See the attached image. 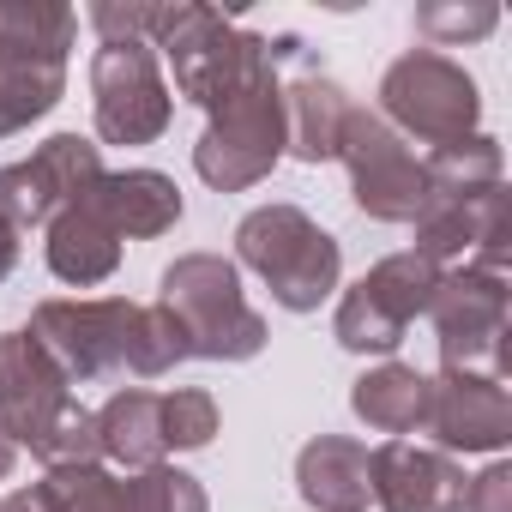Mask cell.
Listing matches in <instances>:
<instances>
[{
    "mask_svg": "<svg viewBox=\"0 0 512 512\" xmlns=\"http://www.w3.org/2000/svg\"><path fill=\"white\" fill-rule=\"evenodd\" d=\"M0 428L49 470L103 458L97 410L73 398V380L31 344V332H0Z\"/></svg>",
    "mask_w": 512,
    "mask_h": 512,
    "instance_id": "1",
    "label": "cell"
},
{
    "mask_svg": "<svg viewBox=\"0 0 512 512\" xmlns=\"http://www.w3.org/2000/svg\"><path fill=\"white\" fill-rule=\"evenodd\" d=\"M235 260L272 290L284 314H314L338 278H344V247L326 235L302 205H260L235 223Z\"/></svg>",
    "mask_w": 512,
    "mask_h": 512,
    "instance_id": "2",
    "label": "cell"
},
{
    "mask_svg": "<svg viewBox=\"0 0 512 512\" xmlns=\"http://www.w3.org/2000/svg\"><path fill=\"white\" fill-rule=\"evenodd\" d=\"M145 43L169 55L175 91H181L193 109H205V115L223 109L260 67H278V61H272V37H253V31H241L235 19H223V13H211V7H187V0L157 7Z\"/></svg>",
    "mask_w": 512,
    "mask_h": 512,
    "instance_id": "3",
    "label": "cell"
},
{
    "mask_svg": "<svg viewBox=\"0 0 512 512\" xmlns=\"http://www.w3.org/2000/svg\"><path fill=\"white\" fill-rule=\"evenodd\" d=\"M157 302L175 314V326L187 332V356L199 362H253L266 350V314L247 308L241 266L223 253H181L163 272Z\"/></svg>",
    "mask_w": 512,
    "mask_h": 512,
    "instance_id": "4",
    "label": "cell"
},
{
    "mask_svg": "<svg viewBox=\"0 0 512 512\" xmlns=\"http://www.w3.org/2000/svg\"><path fill=\"white\" fill-rule=\"evenodd\" d=\"M278 157H284V85L278 67H260L223 109H211L193 145V169L217 193H247L278 169Z\"/></svg>",
    "mask_w": 512,
    "mask_h": 512,
    "instance_id": "5",
    "label": "cell"
},
{
    "mask_svg": "<svg viewBox=\"0 0 512 512\" xmlns=\"http://www.w3.org/2000/svg\"><path fill=\"white\" fill-rule=\"evenodd\" d=\"M398 139H422V145H452L476 133L482 97L476 79L446 61L440 49H410L386 67L380 79V109H374Z\"/></svg>",
    "mask_w": 512,
    "mask_h": 512,
    "instance_id": "6",
    "label": "cell"
},
{
    "mask_svg": "<svg viewBox=\"0 0 512 512\" xmlns=\"http://www.w3.org/2000/svg\"><path fill=\"white\" fill-rule=\"evenodd\" d=\"M133 338H139V302L127 296H91V302H37L31 344L73 380H115L133 374Z\"/></svg>",
    "mask_w": 512,
    "mask_h": 512,
    "instance_id": "7",
    "label": "cell"
},
{
    "mask_svg": "<svg viewBox=\"0 0 512 512\" xmlns=\"http://www.w3.org/2000/svg\"><path fill=\"white\" fill-rule=\"evenodd\" d=\"M434 284H440V266L434 260H422V253H386L368 278H356L338 296L332 338L350 356H392L404 344V332L428 314Z\"/></svg>",
    "mask_w": 512,
    "mask_h": 512,
    "instance_id": "8",
    "label": "cell"
},
{
    "mask_svg": "<svg viewBox=\"0 0 512 512\" xmlns=\"http://www.w3.org/2000/svg\"><path fill=\"white\" fill-rule=\"evenodd\" d=\"M428 320H434V338H440V368L506 380V368H512V350H506V272H476V266L440 272Z\"/></svg>",
    "mask_w": 512,
    "mask_h": 512,
    "instance_id": "9",
    "label": "cell"
},
{
    "mask_svg": "<svg viewBox=\"0 0 512 512\" xmlns=\"http://www.w3.org/2000/svg\"><path fill=\"white\" fill-rule=\"evenodd\" d=\"M175 115V97L163 85L157 49L127 37V43H103L91 55V121L103 145H151L163 139Z\"/></svg>",
    "mask_w": 512,
    "mask_h": 512,
    "instance_id": "10",
    "label": "cell"
},
{
    "mask_svg": "<svg viewBox=\"0 0 512 512\" xmlns=\"http://www.w3.org/2000/svg\"><path fill=\"white\" fill-rule=\"evenodd\" d=\"M338 163L350 169V199H356L362 217H374V223H416L428 211L422 157L374 109H350L344 139H338Z\"/></svg>",
    "mask_w": 512,
    "mask_h": 512,
    "instance_id": "11",
    "label": "cell"
},
{
    "mask_svg": "<svg viewBox=\"0 0 512 512\" xmlns=\"http://www.w3.org/2000/svg\"><path fill=\"white\" fill-rule=\"evenodd\" d=\"M43 506L49 512H211L205 482L187 470H115V464H67L49 470L43 482Z\"/></svg>",
    "mask_w": 512,
    "mask_h": 512,
    "instance_id": "12",
    "label": "cell"
},
{
    "mask_svg": "<svg viewBox=\"0 0 512 512\" xmlns=\"http://www.w3.org/2000/svg\"><path fill=\"white\" fill-rule=\"evenodd\" d=\"M103 175V145L79 139V133H55L49 145H37L25 163L0 169V217L13 229L49 223L55 211H67L91 181Z\"/></svg>",
    "mask_w": 512,
    "mask_h": 512,
    "instance_id": "13",
    "label": "cell"
},
{
    "mask_svg": "<svg viewBox=\"0 0 512 512\" xmlns=\"http://www.w3.org/2000/svg\"><path fill=\"white\" fill-rule=\"evenodd\" d=\"M422 260L446 266H476V272H506L512 260V193L506 181L476 193V199H446V205H428L416 217V247Z\"/></svg>",
    "mask_w": 512,
    "mask_h": 512,
    "instance_id": "14",
    "label": "cell"
},
{
    "mask_svg": "<svg viewBox=\"0 0 512 512\" xmlns=\"http://www.w3.org/2000/svg\"><path fill=\"white\" fill-rule=\"evenodd\" d=\"M422 434L434 440V452H500L512 440V392L494 374H458L440 368L428 380V410H422Z\"/></svg>",
    "mask_w": 512,
    "mask_h": 512,
    "instance_id": "15",
    "label": "cell"
},
{
    "mask_svg": "<svg viewBox=\"0 0 512 512\" xmlns=\"http://www.w3.org/2000/svg\"><path fill=\"white\" fill-rule=\"evenodd\" d=\"M470 476L458 458L416 446V440H386L368 452V494L380 512H464Z\"/></svg>",
    "mask_w": 512,
    "mask_h": 512,
    "instance_id": "16",
    "label": "cell"
},
{
    "mask_svg": "<svg viewBox=\"0 0 512 512\" xmlns=\"http://www.w3.org/2000/svg\"><path fill=\"white\" fill-rule=\"evenodd\" d=\"M91 205L109 217L121 241H151L181 223V187L163 169H115V175L103 169L91 181Z\"/></svg>",
    "mask_w": 512,
    "mask_h": 512,
    "instance_id": "17",
    "label": "cell"
},
{
    "mask_svg": "<svg viewBox=\"0 0 512 512\" xmlns=\"http://www.w3.org/2000/svg\"><path fill=\"white\" fill-rule=\"evenodd\" d=\"M121 266V235L109 229V217L91 205V187L49 217V272L73 290H91L103 278H115Z\"/></svg>",
    "mask_w": 512,
    "mask_h": 512,
    "instance_id": "18",
    "label": "cell"
},
{
    "mask_svg": "<svg viewBox=\"0 0 512 512\" xmlns=\"http://www.w3.org/2000/svg\"><path fill=\"white\" fill-rule=\"evenodd\" d=\"M296 494L314 512H368V446L350 434H320L296 452Z\"/></svg>",
    "mask_w": 512,
    "mask_h": 512,
    "instance_id": "19",
    "label": "cell"
},
{
    "mask_svg": "<svg viewBox=\"0 0 512 512\" xmlns=\"http://www.w3.org/2000/svg\"><path fill=\"white\" fill-rule=\"evenodd\" d=\"M350 109H356V103H350V91H344L338 79H320V73L296 79V85L284 91V151H290L296 163H308V169L332 163Z\"/></svg>",
    "mask_w": 512,
    "mask_h": 512,
    "instance_id": "20",
    "label": "cell"
},
{
    "mask_svg": "<svg viewBox=\"0 0 512 512\" xmlns=\"http://www.w3.org/2000/svg\"><path fill=\"white\" fill-rule=\"evenodd\" d=\"M97 446L103 464L115 470H157L169 458V428H163V392L127 386L97 410Z\"/></svg>",
    "mask_w": 512,
    "mask_h": 512,
    "instance_id": "21",
    "label": "cell"
},
{
    "mask_svg": "<svg viewBox=\"0 0 512 512\" xmlns=\"http://www.w3.org/2000/svg\"><path fill=\"white\" fill-rule=\"evenodd\" d=\"M73 37H79V13L61 0H0V55L7 61L67 67Z\"/></svg>",
    "mask_w": 512,
    "mask_h": 512,
    "instance_id": "22",
    "label": "cell"
},
{
    "mask_svg": "<svg viewBox=\"0 0 512 512\" xmlns=\"http://www.w3.org/2000/svg\"><path fill=\"white\" fill-rule=\"evenodd\" d=\"M350 410L374 434H410V428H422V410H428V374H416L404 362H380L350 386Z\"/></svg>",
    "mask_w": 512,
    "mask_h": 512,
    "instance_id": "23",
    "label": "cell"
},
{
    "mask_svg": "<svg viewBox=\"0 0 512 512\" xmlns=\"http://www.w3.org/2000/svg\"><path fill=\"white\" fill-rule=\"evenodd\" d=\"M500 139L488 133H470V139H452V145H434L422 157V181H428V205H446V199H476L488 187H500Z\"/></svg>",
    "mask_w": 512,
    "mask_h": 512,
    "instance_id": "24",
    "label": "cell"
},
{
    "mask_svg": "<svg viewBox=\"0 0 512 512\" xmlns=\"http://www.w3.org/2000/svg\"><path fill=\"white\" fill-rule=\"evenodd\" d=\"M67 91V67H43V61H7L0 55V139L25 133L31 121H43Z\"/></svg>",
    "mask_w": 512,
    "mask_h": 512,
    "instance_id": "25",
    "label": "cell"
},
{
    "mask_svg": "<svg viewBox=\"0 0 512 512\" xmlns=\"http://www.w3.org/2000/svg\"><path fill=\"white\" fill-rule=\"evenodd\" d=\"M500 25V7L494 0H428L416 7V31L440 49H458V43H482L488 31Z\"/></svg>",
    "mask_w": 512,
    "mask_h": 512,
    "instance_id": "26",
    "label": "cell"
},
{
    "mask_svg": "<svg viewBox=\"0 0 512 512\" xmlns=\"http://www.w3.org/2000/svg\"><path fill=\"white\" fill-rule=\"evenodd\" d=\"M181 362H193V356H187V332L175 326V314H169L163 302L139 308V338H133V380H157V374H169V368H181Z\"/></svg>",
    "mask_w": 512,
    "mask_h": 512,
    "instance_id": "27",
    "label": "cell"
},
{
    "mask_svg": "<svg viewBox=\"0 0 512 512\" xmlns=\"http://www.w3.org/2000/svg\"><path fill=\"white\" fill-rule=\"evenodd\" d=\"M217 398L199 392V386H181V392H163V428H169V452H199L211 446L217 434Z\"/></svg>",
    "mask_w": 512,
    "mask_h": 512,
    "instance_id": "28",
    "label": "cell"
},
{
    "mask_svg": "<svg viewBox=\"0 0 512 512\" xmlns=\"http://www.w3.org/2000/svg\"><path fill=\"white\" fill-rule=\"evenodd\" d=\"M464 512H512V464H488L464 488Z\"/></svg>",
    "mask_w": 512,
    "mask_h": 512,
    "instance_id": "29",
    "label": "cell"
},
{
    "mask_svg": "<svg viewBox=\"0 0 512 512\" xmlns=\"http://www.w3.org/2000/svg\"><path fill=\"white\" fill-rule=\"evenodd\" d=\"M13 266H19V229H13L7 217H0V284L13 278Z\"/></svg>",
    "mask_w": 512,
    "mask_h": 512,
    "instance_id": "30",
    "label": "cell"
},
{
    "mask_svg": "<svg viewBox=\"0 0 512 512\" xmlns=\"http://www.w3.org/2000/svg\"><path fill=\"white\" fill-rule=\"evenodd\" d=\"M13 464H19V446H13V434H7V428H0V482L13 476Z\"/></svg>",
    "mask_w": 512,
    "mask_h": 512,
    "instance_id": "31",
    "label": "cell"
}]
</instances>
